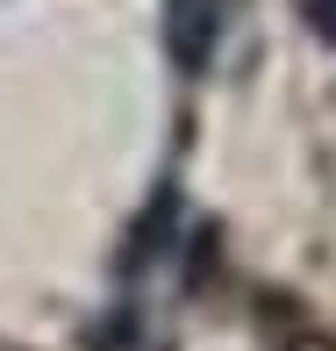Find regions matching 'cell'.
<instances>
[{"mask_svg": "<svg viewBox=\"0 0 336 351\" xmlns=\"http://www.w3.org/2000/svg\"><path fill=\"white\" fill-rule=\"evenodd\" d=\"M236 14H244V0H165V58L186 79L215 72V58H222V43H229Z\"/></svg>", "mask_w": 336, "mask_h": 351, "instance_id": "obj_1", "label": "cell"}, {"mask_svg": "<svg viewBox=\"0 0 336 351\" xmlns=\"http://www.w3.org/2000/svg\"><path fill=\"white\" fill-rule=\"evenodd\" d=\"M294 8H300V22H308V36L336 43V0H294Z\"/></svg>", "mask_w": 336, "mask_h": 351, "instance_id": "obj_2", "label": "cell"}]
</instances>
